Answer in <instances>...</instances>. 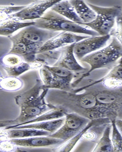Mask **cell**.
I'll return each mask as SVG.
<instances>
[{"label": "cell", "instance_id": "15", "mask_svg": "<svg viewBox=\"0 0 122 152\" xmlns=\"http://www.w3.org/2000/svg\"><path fill=\"white\" fill-rule=\"evenodd\" d=\"M100 123L110 124L111 123V121L109 118H107L92 120L87 125L86 127L82 131L78 133L77 135L75 136L69 140L67 141V142H65L63 144L61 145V146L52 149V150H54L53 151H70L72 150L78 141L82 138L83 135L85 132H86L92 126Z\"/></svg>", "mask_w": 122, "mask_h": 152}, {"label": "cell", "instance_id": "7", "mask_svg": "<svg viewBox=\"0 0 122 152\" xmlns=\"http://www.w3.org/2000/svg\"><path fill=\"white\" fill-rule=\"evenodd\" d=\"M59 1L56 0L34 1L30 4L25 6L20 11L9 16L5 20L10 19L20 21L28 20H35L41 18L47 9H51Z\"/></svg>", "mask_w": 122, "mask_h": 152}, {"label": "cell", "instance_id": "22", "mask_svg": "<svg viewBox=\"0 0 122 152\" xmlns=\"http://www.w3.org/2000/svg\"><path fill=\"white\" fill-rule=\"evenodd\" d=\"M61 48L55 50L46 51L36 54V62L40 63L43 65L50 66L52 64V66L56 63L60 56Z\"/></svg>", "mask_w": 122, "mask_h": 152}, {"label": "cell", "instance_id": "24", "mask_svg": "<svg viewBox=\"0 0 122 152\" xmlns=\"http://www.w3.org/2000/svg\"><path fill=\"white\" fill-rule=\"evenodd\" d=\"M116 120L111 121L112 126V140L114 152H122V134L116 124Z\"/></svg>", "mask_w": 122, "mask_h": 152}, {"label": "cell", "instance_id": "9", "mask_svg": "<svg viewBox=\"0 0 122 152\" xmlns=\"http://www.w3.org/2000/svg\"><path fill=\"white\" fill-rule=\"evenodd\" d=\"M111 36H94L89 37L74 45V52L76 58L80 60L84 56L104 48Z\"/></svg>", "mask_w": 122, "mask_h": 152}, {"label": "cell", "instance_id": "16", "mask_svg": "<svg viewBox=\"0 0 122 152\" xmlns=\"http://www.w3.org/2000/svg\"><path fill=\"white\" fill-rule=\"evenodd\" d=\"M51 10L77 24L83 23L77 15L70 1H59L51 8Z\"/></svg>", "mask_w": 122, "mask_h": 152}, {"label": "cell", "instance_id": "10", "mask_svg": "<svg viewBox=\"0 0 122 152\" xmlns=\"http://www.w3.org/2000/svg\"><path fill=\"white\" fill-rule=\"evenodd\" d=\"M89 37L78 35L70 32H61L48 40L40 48L38 53L59 49L66 46L79 42Z\"/></svg>", "mask_w": 122, "mask_h": 152}, {"label": "cell", "instance_id": "28", "mask_svg": "<svg viewBox=\"0 0 122 152\" xmlns=\"http://www.w3.org/2000/svg\"><path fill=\"white\" fill-rule=\"evenodd\" d=\"M106 76L122 80V57Z\"/></svg>", "mask_w": 122, "mask_h": 152}, {"label": "cell", "instance_id": "1", "mask_svg": "<svg viewBox=\"0 0 122 152\" xmlns=\"http://www.w3.org/2000/svg\"><path fill=\"white\" fill-rule=\"evenodd\" d=\"M43 84L41 80L37 79L33 87L15 97L16 104L20 108V115L15 119L1 121V129H13L57 108L46 102L49 89L43 88Z\"/></svg>", "mask_w": 122, "mask_h": 152}, {"label": "cell", "instance_id": "27", "mask_svg": "<svg viewBox=\"0 0 122 152\" xmlns=\"http://www.w3.org/2000/svg\"><path fill=\"white\" fill-rule=\"evenodd\" d=\"M109 34L116 38L122 46V14L116 18L114 27Z\"/></svg>", "mask_w": 122, "mask_h": 152}, {"label": "cell", "instance_id": "19", "mask_svg": "<svg viewBox=\"0 0 122 152\" xmlns=\"http://www.w3.org/2000/svg\"><path fill=\"white\" fill-rule=\"evenodd\" d=\"M70 1L83 23L91 22L96 18V13L84 1L80 0H72Z\"/></svg>", "mask_w": 122, "mask_h": 152}, {"label": "cell", "instance_id": "17", "mask_svg": "<svg viewBox=\"0 0 122 152\" xmlns=\"http://www.w3.org/2000/svg\"><path fill=\"white\" fill-rule=\"evenodd\" d=\"M35 24L34 21L24 22L13 19L5 20L1 22L0 34L1 36L10 37L16 31L35 25Z\"/></svg>", "mask_w": 122, "mask_h": 152}, {"label": "cell", "instance_id": "8", "mask_svg": "<svg viewBox=\"0 0 122 152\" xmlns=\"http://www.w3.org/2000/svg\"><path fill=\"white\" fill-rule=\"evenodd\" d=\"M50 71L52 77L48 89L72 91V82L76 76L74 72L66 69L55 66L43 65Z\"/></svg>", "mask_w": 122, "mask_h": 152}, {"label": "cell", "instance_id": "23", "mask_svg": "<svg viewBox=\"0 0 122 152\" xmlns=\"http://www.w3.org/2000/svg\"><path fill=\"white\" fill-rule=\"evenodd\" d=\"M23 84L22 80L18 77L1 76V90L9 91H16L22 88Z\"/></svg>", "mask_w": 122, "mask_h": 152}, {"label": "cell", "instance_id": "4", "mask_svg": "<svg viewBox=\"0 0 122 152\" xmlns=\"http://www.w3.org/2000/svg\"><path fill=\"white\" fill-rule=\"evenodd\" d=\"M88 5L97 14L96 18L91 22L79 25L84 26L95 31L99 36H106L110 34L114 27L116 19L122 14L121 7L115 5L110 7H103L90 3Z\"/></svg>", "mask_w": 122, "mask_h": 152}, {"label": "cell", "instance_id": "14", "mask_svg": "<svg viewBox=\"0 0 122 152\" xmlns=\"http://www.w3.org/2000/svg\"><path fill=\"white\" fill-rule=\"evenodd\" d=\"M49 132L34 129H11L1 130V137L5 140L12 138H23L38 136H48Z\"/></svg>", "mask_w": 122, "mask_h": 152}, {"label": "cell", "instance_id": "12", "mask_svg": "<svg viewBox=\"0 0 122 152\" xmlns=\"http://www.w3.org/2000/svg\"><path fill=\"white\" fill-rule=\"evenodd\" d=\"M75 44L61 48L60 56L52 66L62 67L74 73L86 71L87 69L80 65L76 58L74 52Z\"/></svg>", "mask_w": 122, "mask_h": 152}, {"label": "cell", "instance_id": "6", "mask_svg": "<svg viewBox=\"0 0 122 152\" xmlns=\"http://www.w3.org/2000/svg\"><path fill=\"white\" fill-rule=\"evenodd\" d=\"M91 120L75 113H67L64 124L57 131L48 137L59 138L65 142L71 139L82 131Z\"/></svg>", "mask_w": 122, "mask_h": 152}, {"label": "cell", "instance_id": "21", "mask_svg": "<svg viewBox=\"0 0 122 152\" xmlns=\"http://www.w3.org/2000/svg\"><path fill=\"white\" fill-rule=\"evenodd\" d=\"M43 64L39 63H29L24 61L21 64L14 66L8 67L1 66L8 76L18 77L24 72L31 69L41 68Z\"/></svg>", "mask_w": 122, "mask_h": 152}, {"label": "cell", "instance_id": "13", "mask_svg": "<svg viewBox=\"0 0 122 152\" xmlns=\"http://www.w3.org/2000/svg\"><path fill=\"white\" fill-rule=\"evenodd\" d=\"M12 42L13 45L8 53L21 56L26 62L36 63V55L39 50L38 48L23 41H13Z\"/></svg>", "mask_w": 122, "mask_h": 152}, {"label": "cell", "instance_id": "3", "mask_svg": "<svg viewBox=\"0 0 122 152\" xmlns=\"http://www.w3.org/2000/svg\"><path fill=\"white\" fill-rule=\"evenodd\" d=\"M34 21L35 26L53 31L82 34L90 36H99L95 31L70 21L51 10L46 12L41 18Z\"/></svg>", "mask_w": 122, "mask_h": 152}, {"label": "cell", "instance_id": "30", "mask_svg": "<svg viewBox=\"0 0 122 152\" xmlns=\"http://www.w3.org/2000/svg\"><path fill=\"white\" fill-rule=\"evenodd\" d=\"M121 134H122V132H121Z\"/></svg>", "mask_w": 122, "mask_h": 152}, {"label": "cell", "instance_id": "2", "mask_svg": "<svg viewBox=\"0 0 122 152\" xmlns=\"http://www.w3.org/2000/svg\"><path fill=\"white\" fill-rule=\"evenodd\" d=\"M122 57V46L118 41L113 37L112 42L105 48L84 56L80 60L90 66V69L82 74L72 83V87L75 88L85 78L95 70L112 66Z\"/></svg>", "mask_w": 122, "mask_h": 152}, {"label": "cell", "instance_id": "18", "mask_svg": "<svg viewBox=\"0 0 122 152\" xmlns=\"http://www.w3.org/2000/svg\"><path fill=\"white\" fill-rule=\"evenodd\" d=\"M65 120V118L63 117L60 119L19 126L13 129H36L49 132L52 134L62 127L64 123Z\"/></svg>", "mask_w": 122, "mask_h": 152}, {"label": "cell", "instance_id": "5", "mask_svg": "<svg viewBox=\"0 0 122 152\" xmlns=\"http://www.w3.org/2000/svg\"><path fill=\"white\" fill-rule=\"evenodd\" d=\"M57 33L58 32L41 29L33 25L24 28L17 34L9 38L12 42H24L39 50L48 40L56 35Z\"/></svg>", "mask_w": 122, "mask_h": 152}, {"label": "cell", "instance_id": "20", "mask_svg": "<svg viewBox=\"0 0 122 152\" xmlns=\"http://www.w3.org/2000/svg\"><path fill=\"white\" fill-rule=\"evenodd\" d=\"M112 129V124H109L105 127L101 136L93 152H114V148L110 133Z\"/></svg>", "mask_w": 122, "mask_h": 152}, {"label": "cell", "instance_id": "29", "mask_svg": "<svg viewBox=\"0 0 122 152\" xmlns=\"http://www.w3.org/2000/svg\"><path fill=\"white\" fill-rule=\"evenodd\" d=\"M116 124L121 132H122V120L116 119Z\"/></svg>", "mask_w": 122, "mask_h": 152}, {"label": "cell", "instance_id": "26", "mask_svg": "<svg viewBox=\"0 0 122 152\" xmlns=\"http://www.w3.org/2000/svg\"><path fill=\"white\" fill-rule=\"evenodd\" d=\"M25 6H1V22L5 20L9 16L19 12L24 9Z\"/></svg>", "mask_w": 122, "mask_h": 152}, {"label": "cell", "instance_id": "11", "mask_svg": "<svg viewBox=\"0 0 122 152\" xmlns=\"http://www.w3.org/2000/svg\"><path fill=\"white\" fill-rule=\"evenodd\" d=\"M38 136L23 138L8 139L9 142L19 147L37 148L56 146L65 143L63 140L48 136Z\"/></svg>", "mask_w": 122, "mask_h": 152}, {"label": "cell", "instance_id": "25", "mask_svg": "<svg viewBox=\"0 0 122 152\" xmlns=\"http://www.w3.org/2000/svg\"><path fill=\"white\" fill-rule=\"evenodd\" d=\"M24 61L21 56L15 54L8 53L1 57V66H14L21 64Z\"/></svg>", "mask_w": 122, "mask_h": 152}]
</instances>
